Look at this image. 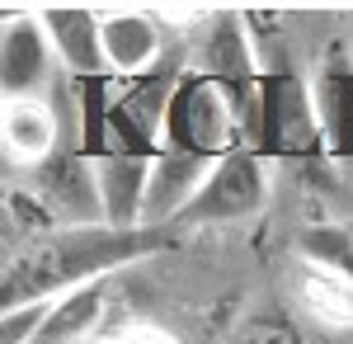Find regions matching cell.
Here are the masks:
<instances>
[{
  "label": "cell",
  "instance_id": "obj_14",
  "mask_svg": "<svg viewBox=\"0 0 353 344\" xmlns=\"http://www.w3.org/2000/svg\"><path fill=\"white\" fill-rule=\"evenodd\" d=\"M316 113H321V133L334 156H349L353 142V66H330L316 80Z\"/></svg>",
  "mask_w": 353,
  "mask_h": 344
},
{
  "label": "cell",
  "instance_id": "obj_20",
  "mask_svg": "<svg viewBox=\"0 0 353 344\" xmlns=\"http://www.w3.org/2000/svg\"><path fill=\"white\" fill-rule=\"evenodd\" d=\"M90 344H94V340H90Z\"/></svg>",
  "mask_w": 353,
  "mask_h": 344
},
{
  "label": "cell",
  "instance_id": "obj_8",
  "mask_svg": "<svg viewBox=\"0 0 353 344\" xmlns=\"http://www.w3.org/2000/svg\"><path fill=\"white\" fill-rule=\"evenodd\" d=\"M217 160L193 156V151H174L165 146L161 156L151 160V189H146V227H170L179 222L189 203L203 193L208 175H212Z\"/></svg>",
  "mask_w": 353,
  "mask_h": 344
},
{
  "label": "cell",
  "instance_id": "obj_1",
  "mask_svg": "<svg viewBox=\"0 0 353 344\" xmlns=\"http://www.w3.org/2000/svg\"><path fill=\"white\" fill-rule=\"evenodd\" d=\"M170 227H57L38 240H24L19 250L5 255L0 292L5 307L14 302H38V297H61V292L109 278L118 265L146 260L170 245Z\"/></svg>",
  "mask_w": 353,
  "mask_h": 344
},
{
  "label": "cell",
  "instance_id": "obj_17",
  "mask_svg": "<svg viewBox=\"0 0 353 344\" xmlns=\"http://www.w3.org/2000/svg\"><path fill=\"white\" fill-rule=\"evenodd\" d=\"M231 344H301V335L292 330V321H283V316H254L236 330Z\"/></svg>",
  "mask_w": 353,
  "mask_h": 344
},
{
  "label": "cell",
  "instance_id": "obj_19",
  "mask_svg": "<svg viewBox=\"0 0 353 344\" xmlns=\"http://www.w3.org/2000/svg\"><path fill=\"white\" fill-rule=\"evenodd\" d=\"M301 344H334V340H325V335H311V340H301Z\"/></svg>",
  "mask_w": 353,
  "mask_h": 344
},
{
  "label": "cell",
  "instance_id": "obj_18",
  "mask_svg": "<svg viewBox=\"0 0 353 344\" xmlns=\"http://www.w3.org/2000/svg\"><path fill=\"white\" fill-rule=\"evenodd\" d=\"M118 344H170L165 335H156V330H128Z\"/></svg>",
  "mask_w": 353,
  "mask_h": 344
},
{
  "label": "cell",
  "instance_id": "obj_13",
  "mask_svg": "<svg viewBox=\"0 0 353 344\" xmlns=\"http://www.w3.org/2000/svg\"><path fill=\"white\" fill-rule=\"evenodd\" d=\"M297 297L306 307V316L321 330H349L353 325V283H344L339 274H330L321 265L297 269Z\"/></svg>",
  "mask_w": 353,
  "mask_h": 344
},
{
  "label": "cell",
  "instance_id": "obj_7",
  "mask_svg": "<svg viewBox=\"0 0 353 344\" xmlns=\"http://www.w3.org/2000/svg\"><path fill=\"white\" fill-rule=\"evenodd\" d=\"M38 24L52 43L57 61L66 76H109V57H104V19L85 5H48L38 10Z\"/></svg>",
  "mask_w": 353,
  "mask_h": 344
},
{
  "label": "cell",
  "instance_id": "obj_10",
  "mask_svg": "<svg viewBox=\"0 0 353 344\" xmlns=\"http://www.w3.org/2000/svg\"><path fill=\"white\" fill-rule=\"evenodd\" d=\"M104 57H109V76H146L151 66H161L165 57V33L161 19L146 10H118L104 15Z\"/></svg>",
  "mask_w": 353,
  "mask_h": 344
},
{
  "label": "cell",
  "instance_id": "obj_16",
  "mask_svg": "<svg viewBox=\"0 0 353 344\" xmlns=\"http://www.w3.org/2000/svg\"><path fill=\"white\" fill-rule=\"evenodd\" d=\"M52 302L57 297H38V302H14V307H5V316H0V344H38L43 325L52 316Z\"/></svg>",
  "mask_w": 353,
  "mask_h": 344
},
{
  "label": "cell",
  "instance_id": "obj_15",
  "mask_svg": "<svg viewBox=\"0 0 353 344\" xmlns=\"http://www.w3.org/2000/svg\"><path fill=\"white\" fill-rule=\"evenodd\" d=\"M301 255L306 265H321L353 283V227H311L301 236Z\"/></svg>",
  "mask_w": 353,
  "mask_h": 344
},
{
  "label": "cell",
  "instance_id": "obj_11",
  "mask_svg": "<svg viewBox=\"0 0 353 344\" xmlns=\"http://www.w3.org/2000/svg\"><path fill=\"white\" fill-rule=\"evenodd\" d=\"M0 137H5V156L19 165H48L61 151V123L48 99H5Z\"/></svg>",
  "mask_w": 353,
  "mask_h": 344
},
{
  "label": "cell",
  "instance_id": "obj_12",
  "mask_svg": "<svg viewBox=\"0 0 353 344\" xmlns=\"http://www.w3.org/2000/svg\"><path fill=\"white\" fill-rule=\"evenodd\" d=\"M104 307H109V278H94V283L61 292L52 302V316L43 325L38 344H90V335L104 321Z\"/></svg>",
  "mask_w": 353,
  "mask_h": 344
},
{
  "label": "cell",
  "instance_id": "obj_5",
  "mask_svg": "<svg viewBox=\"0 0 353 344\" xmlns=\"http://www.w3.org/2000/svg\"><path fill=\"white\" fill-rule=\"evenodd\" d=\"M61 76L48 33L38 24V15H10L5 19V38H0V85L5 99H48L43 90H52Z\"/></svg>",
  "mask_w": 353,
  "mask_h": 344
},
{
  "label": "cell",
  "instance_id": "obj_3",
  "mask_svg": "<svg viewBox=\"0 0 353 344\" xmlns=\"http://www.w3.org/2000/svg\"><path fill=\"white\" fill-rule=\"evenodd\" d=\"M269 198V180H264V156L254 146H241L231 156H221L208 175L203 193L189 203V212L179 222L189 227H217V222H241L250 212L264 208Z\"/></svg>",
  "mask_w": 353,
  "mask_h": 344
},
{
  "label": "cell",
  "instance_id": "obj_6",
  "mask_svg": "<svg viewBox=\"0 0 353 344\" xmlns=\"http://www.w3.org/2000/svg\"><path fill=\"white\" fill-rule=\"evenodd\" d=\"M38 198L48 203V212H52L61 227H109V222H104V198H99L94 156L57 151V156L43 165Z\"/></svg>",
  "mask_w": 353,
  "mask_h": 344
},
{
  "label": "cell",
  "instance_id": "obj_4",
  "mask_svg": "<svg viewBox=\"0 0 353 344\" xmlns=\"http://www.w3.org/2000/svg\"><path fill=\"white\" fill-rule=\"evenodd\" d=\"M325 142L316 95L301 85L292 71H269L264 76V118H259V151L273 156H306Z\"/></svg>",
  "mask_w": 353,
  "mask_h": 344
},
{
  "label": "cell",
  "instance_id": "obj_9",
  "mask_svg": "<svg viewBox=\"0 0 353 344\" xmlns=\"http://www.w3.org/2000/svg\"><path fill=\"white\" fill-rule=\"evenodd\" d=\"M151 160L156 156H132V151H104V156H94V175H99V198H104V222L109 227H118V231L146 227Z\"/></svg>",
  "mask_w": 353,
  "mask_h": 344
},
{
  "label": "cell",
  "instance_id": "obj_2",
  "mask_svg": "<svg viewBox=\"0 0 353 344\" xmlns=\"http://www.w3.org/2000/svg\"><path fill=\"white\" fill-rule=\"evenodd\" d=\"M165 146L193 151V156H208V160H221L231 151H241V146H250L236 95L221 80L189 71L179 80L170 118H165Z\"/></svg>",
  "mask_w": 353,
  "mask_h": 344
}]
</instances>
